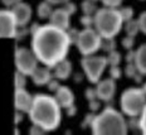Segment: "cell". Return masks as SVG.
<instances>
[{"instance_id": "6da1fadb", "label": "cell", "mask_w": 146, "mask_h": 135, "mask_svg": "<svg viewBox=\"0 0 146 135\" xmlns=\"http://www.w3.org/2000/svg\"><path fill=\"white\" fill-rule=\"evenodd\" d=\"M71 44L67 30L52 23L40 25L34 34H32V51L39 62L49 68L66 59Z\"/></svg>"}, {"instance_id": "7a4b0ae2", "label": "cell", "mask_w": 146, "mask_h": 135, "mask_svg": "<svg viewBox=\"0 0 146 135\" xmlns=\"http://www.w3.org/2000/svg\"><path fill=\"white\" fill-rule=\"evenodd\" d=\"M28 116L33 125H38L45 133H49L59 128L62 121V107L54 96L36 94L33 96V104L28 111Z\"/></svg>"}, {"instance_id": "3957f363", "label": "cell", "mask_w": 146, "mask_h": 135, "mask_svg": "<svg viewBox=\"0 0 146 135\" xmlns=\"http://www.w3.org/2000/svg\"><path fill=\"white\" fill-rule=\"evenodd\" d=\"M90 128L95 135H125L129 131V122L122 111L107 106L95 116Z\"/></svg>"}, {"instance_id": "277c9868", "label": "cell", "mask_w": 146, "mask_h": 135, "mask_svg": "<svg viewBox=\"0 0 146 135\" xmlns=\"http://www.w3.org/2000/svg\"><path fill=\"white\" fill-rule=\"evenodd\" d=\"M125 21L118 8H98L95 14V28L102 38H115L122 29Z\"/></svg>"}, {"instance_id": "5b68a950", "label": "cell", "mask_w": 146, "mask_h": 135, "mask_svg": "<svg viewBox=\"0 0 146 135\" xmlns=\"http://www.w3.org/2000/svg\"><path fill=\"white\" fill-rule=\"evenodd\" d=\"M146 106V94L142 87H130L125 90L120 99V107L127 118H139Z\"/></svg>"}, {"instance_id": "8992f818", "label": "cell", "mask_w": 146, "mask_h": 135, "mask_svg": "<svg viewBox=\"0 0 146 135\" xmlns=\"http://www.w3.org/2000/svg\"><path fill=\"white\" fill-rule=\"evenodd\" d=\"M81 66L84 72V76L91 84H97L102 78L105 70L108 67L107 58L105 56H83L81 59Z\"/></svg>"}, {"instance_id": "52a82bcc", "label": "cell", "mask_w": 146, "mask_h": 135, "mask_svg": "<svg viewBox=\"0 0 146 135\" xmlns=\"http://www.w3.org/2000/svg\"><path fill=\"white\" fill-rule=\"evenodd\" d=\"M101 44L102 37L100 35V33L95 28H83L82 30H80V35H78L76 47L82 56L95 54L97 51L101 49Z\"/></svg>"}, {"instance_id": "ba28073f", "label": "cell", "mask_w": 146, "mask_h": 135, "mask_svg": "<svg viewBox=\"0 0 146 135\" xmlns=\"http://www.w3.org/2000/svg\"><path fill=\"white\" fill-rule=\"evenodd\" d=\"M14 61H15L17 71L24 73L25 76H32V73L36 70L39 63L34 52L29 49V48H24V47H19L15 49Z\"/></svg>"}, {"instance_id": "9c48e42d", "label": "cell", "mask_w": 146, "mask_h": 135, "mask_svg": "<svg viewBox=\"0 0 146 135\" xmlns=\"http://www.w3.org/2000/svg\"><path fill=\"white\" fill-rule=\"evenodd\" d=\"M18 24L11 9H0V38H14Z\"/></svg>"}, {"instance_id": "30bf717a", "label": "cell", "mask_w": 146, "mask_h": 135, "mask_svg": "<svg viewBox=\"0 0 146 135\" xmlns=\"http://www.w3.org/2000/svg\"><path fill=\"white\" fill-rule=\"evenodd\" d=\"M116 80L112 77L100 80L96 84L97 96L102 102H110L113 100L115 94H116Z\"/></svg>"}, {"instance_id": "8fae6325", "label": "cell", "mask_w": 146, "mask_h": 135, "mask_svg": "<svg viewBox=\"0 0 146 135\" xmlns=\"http://www.w3.org/2000/svg\"><path fill=\"white\" fill-rule=\"evenodd\" d=\"M10 9H11V11H13L15 20H17V24L19 28L25 27L30 21V19H32V14H33L32 7H30L29 4H27V3L20 1Z\"/></svg>"}, {"instance_id": "7c38bea8", "label": "cell", "mask_w": 146, "mask_h": 135, "mask_svg": "<svg viewBox=\"0 0 146 135\" xmlns=\"http://www.w3.org/2000/svg\"><path fill=\"white\" fill-rule=\"evenodd\" d=\"M33 104V96L30 95L25 88H15V95H14V105L17 111L20 112H27L30 110Z\"/></svg>"}, {"instance_id": "4fadbf2b", "label": "cell", "mask_w": 146, "mask_h": 135, "mask_svg": "<svg viewBox=\"0 0 146 135\" xmlns=\"http://www.w3.org/2000/svg\"><path fill=\"white\" fill-rule=\"evenodd\" d=\"M49 21L53 24V25L58 27L60 29L68 30L71 28V14H69L63 7L57 8V9H54L53 13H52Z\"/></svg>"}, {"instance_id": "5bb4252c", "label": "cell", "mask_w": 146, "mask_h": 135, "mask_svg": "<svg viewBox=\"0 0 146 135\" xmlns=\"http://www.w3.org/2000/svg\"><path fill=\"white\" fill-rule=\"evenodd\" d=\"M54 97L58 101L62 109H67L74 104V94L68 86H59V88L54 92Z\"/></svg>"}, {"instance_id": "9a60e30c", "label": "cell", "mask_w": 146, "mask_h": 135, "mask_svg": "<svg viewBox=\"0 0 146 135\" xmlns=\"http://www.w3.org/2000/svg\"><path fill=\"white\" fill-rule=\"evenodd\" d=\"M32 81L34 82L36 86H44L48 85V82L53 78V73L50 72V68L47 66L44 67H36V70L32 73Z\"/></svg>"}, {"instance_id": "2e32d148", "label": "cell", "mask_w": 146, "mask_h": 135, "mask_svg": "<svg viewBox=\"0 0 146 135\" xmlns=\"http://www.w3.org/2000/svg\"><path fill=\"white\" fill-rule=\"evenodd\" d=\"M72 75V63L68 59H63L53 67V76L59 81H66Z\"/></svg>"}, {"instance_id": "e0dca14e", "label": "cell", "mask_w": 146, "mask_h": 135, "mask_svg": "<svg viewBox=\"0 0 146 135\" xmlns=\"http://www.w3.org/2000/svg\"><path fill=\"white\" fill-rule=\"evenodd\" d=\"M135 64L137 67L139 72L146 76V43L141 44L136 49V56H135Z\"/></svg>"}, {"instance_id": "ac0fdd59", "label": "cell", "mask_w": 146, "mask_h": 135, "mask_svg": "<svg viewBox=\"0 0 146 135\" xmlns=\"http://www.w3.org/2000/svg\"><path fill=\"white\" fill-rule=\"evenodd\" d=\"M53 10V4H50L48 0H44V1L39 3L38 8H36V14L40 19H49Z\"/></svg>"}, {"instance_id": "d6986e66", "label": "cell", "mask_w": 146, "mask_h": 135, "mask_svg": "<svg viewBox=\"0 0 146 135\" xmlns=\"http://www.w3.org/2000/svg\"><path fill=\"white\" fill-rule=\"evenodd\" d=\"M123 72H125V75H126L129 78L135 80L136 82H141L142 81V77H144V75L139 72V70H137V67H136L135 62L127 63L126 67H125V71Z\"/></svg>"}, {"instance_id": "ffe728a7", "label": "cell", "mask_w": 146, "mask_h": 135, "mask_svg": "<svg viewBox=\"0 0 146 135\" xmlns=\"http://www.w3.org/2000/svg\"><path fill=\"white\" fill-rule=\"evenodd\" d=\"M123 28H125V32H126V35L136 37L140 33V27H139L137 19H131L129 21H125Z\"/></svg>"}, {"instance_id": "44dd1931", "label": "cell", "mask_w": 146, "mask_h": 135, "mask_svg": "<svg viewBox=\"0 0 146 135\" xmlns=\"http://www.w3.org/2000/svg\"><path fill=\"white\" fill-rule=\"evenodd\" d=\"M81 9L83 11V14H90V15H95L96 11L98 10L97 8V1L93 0H83L81 3Z\"/></svg>"}, {"instance_id": "7402d4cb", "label": "cell", "mask_w": 146, "mask_h": 135, "mask_svg": "<svg viewBox=\"0 0 146 135\" xmlns=\"http://www.w3.org/2000/svg\"><path fill=\"white\" fill-rule=\"evenodd\" d=\"M106 58H107L108 66H120L121 61H122V56H121V53L120 52H117L116 49L107 53Z\"/></svg>"}, {"instance_id": "603a6c76", "label": "cell", "mask_w": 146, "mask_h": 135, "mask_svg": "<svg viewBox=\"0 0 146 135\" xmlns=\"http://www.w3.org/2000/svg\"><path fill=\"white\" fill-rule=\"evenodd\" d=\"M101 49L107 52V53L116 49V41H115V38H102Z\"/></svg>"}, {"instance_id": "cb8c5ba5", "label": "cell", "mask_w": 146, "mask_h": 135, "mask_svg": "<svg viewBox=\"0 0 146 135\" xmlns=\"http://www.w3.org/2000/svg\"><path fill=\"white\" fill-rule=\"evenodd\" d=\"M14 84H15V88H23L25 87L27 84V76L24 73L17 71L15 72V77H14Z\"/></svg>"}, {"instance_id": "d4e9b609", "label": "cell", "mask_w": 146, "mask_h": 135, "mask_svg": "<svg viewBox=\"0 0 146 135\" xmlns=\"http://www.w3.org/2000/svg\"><path fill=\"white\" fill-rule=\"evenodd\" d=\"M81 24L84 28H93L95 27V15H90V14H83L81 17Z\"/></svg>"}, {"instance_id": "484cf974", "label": "cell", "mask_w": 146, "mask_h": 135, "mask_svg": "<svg viewBox=\"0 0 146 135\" xmlns=\"http://www.w3.org/2000/svg\"><path fill=\"white\" fill-rule=\"evenodd\" d=\"M118 9H120V13L122 15L123 21H129V20L133 19V13H135V11H133V9L131 7H122Z\"/></svg>"}, {"instance_id": "4316f807", "label": "cell", "mask_w": 146, "mask_h": 135, "mask_svg": "<svg viewBox=\"0 0 146 135\" xmlns=\"http://www.w3.org/2000/svg\"><path fill=\"white\" fill-rule=\"evenodd\" d=\"M122 47L125 49H133V45H135V37H131V35H126L125 38L122 39Z\"/></svg>"}, {"instance_id": "83f0119b", "label": "cell", "mask_w": 146, "mask_h": 135, "mask_svg": "<svg viewBox=\"0 0 146 135\" xmlns=\"http://www.w3.org/2000/svg\"><path fill=\"white\" fill-rule=\"evenodd\" d=\"M121 76H122V70L120 66H110V77L118 80Z\"/></svg>"}, {"instance_id": "f1b7e54d", "label": "cell", "mask_w": 146, "mask_h": 135, "mask_svg": "<svg viewBox=\"0 0 146 135\" xmlns=\"http://www.w3.org/2000/svg\"><path fill=\"white\" fill-rule=\"evenodd\" d=\"M102 3L103 7H107V8H120L122 5L123 0H100Z\"/></svg>"}, {"instance_id": "f546056e", "label": "cell", "mask_w": 146, "mask_h": 135, "mask_svg": "<svg viewBox=\"0 0 146 135\" xmlns=\"http://www.w3.org/2000/svg\"><path fill=\"white\" fill-rule=\"evenodd\" d=\"M139 122H140V131L146 135V106L142 110L141 115L139 116Z\"/></svg>"}, {"instance_id": "4dcf8cb0", "label": "cell", "mask_w": 146, "mask_h": 135, "mask_svg": "<svg viewBox=\"0 0 146 135\" xmlns=\"http://www.w3.org/2000/svg\"><path fill=\"white\" fill-rule=\"evenodd\" d=\"M137 21H139L140 32L144 33L146 35V11H142V13L140 14V17L137 18Z\"/></svg>"}, {"instance_id": "1f68e13d", "label": "cell", "mask_w": 146, "mask_h": 135, "mask_svg": "<svg viewBox=\"0 0 146 135\" xmlns=\"http://www.w3.org/2000/svg\"><path fill=\"white\" fill-rule=\"evenodd\" d=\"M84 96H86V99L88 101H92V100H96L98 99V96H97V90L96 87H88L86 91H84Z\"/></svg>"}, {"instance_id": "d6a6232c", "label": "cell", "mask_w": 146, "mask_h": 135, "mask_svg": "<svg viewBox=\"0 0 146 135\" xmlns=\"http://www.w3.org/2000/svg\"><path fill=\"white\" fill-rule=\"evenodd\" d=\"M67 33H68L71 43L72 44H76V43H77V39H78V35H80V30L74 29V28H69L68 30H67Z\"/></svg>"}, {"instance_id": "836d02e7", "label": "cell", "mask_w": 146, "mask_h": 135, "mask_svg": "<svg viewBox=\"0 0 146 135\" xmlns=\"http://www.w3.org/2000/svg\"><path fill=\"white\" fill-rule=\"evenodd\" d=\"M48 88H49V91H52V92H56L57 90L59 88V86H60V84H59V80L58 78H56L53 76V78L50 80L49 82H48Z\"/></svg>"}, {"instance_id": "e575fe53", "label": "cell", "mask_w": 146, "mask_h": 135, "mask_svg": "<svg viewBox=\"0 0 146 135\" xmlns=\"http://www.w3.org/2000/svg\"><path fill=\"white\" fill-rule=\"evenodd\" d=\"M88 106H90V110L92 112L98 111L100 107H101V100L96 99V100H92V101H88Z\"/></svg>"}, {"instance_id": "d590c367", "label": "cell", "mask_w": 146, "mask_h": 135, "mask_svg": "<svg viewBox=\"0 0 146 135\" xmlns=\"http://www.w3.org/2000/svg\"><path fill=\"white\" fill-rule=\"evenodd\" d=\"M63 8H64L71 15L74 14L76 11H77V5H76L74 3H71V1H67L66 4H63Z\"/></svg>"}, {"instance_id": "8d00e7d4", "label": "cell", "mask_w": 146, "mask_h": 135, "mask_svg": "<svg viewBox=\"0 0 146 135\" xmlns=\"http://www.w3.org/2000/svg\"><path fill=\"white\" fill-rule=\"evenodd\" d=\"M135 56H136V51L135 49H129L125 59H126L127 63H132V62H135Z\"/></svg>"}, {"instance_id": "74e56055", "label": "cell", "mask_w": 146, "mask_h": 135, "mask_svg": "<svg viewBox=\"0 0 146 135\" xmlns=\"http://www.w3.org/2000/svg\"><path fill=\"white\" fill-rule=\"evenodd\" d=\"M95 116H96V114L92 112V111H91L88 115H86V119H84V121H83V126H91V124H92Z\"/></svg>"}, {"instance_id": "f35d334b", "label": "cell", "mask_w": 146, "mask_h": 135, "mask_svg": "<svg viewBox=\"0 0 146 135\" xmlns=\"http://www.w3.org/2000/svg\"><path fill=\"white\" fill-rule=\"evenodd\" d=\"M20 1H22V0H1L3 4H4L7 8H9V9L13 8L14 5H17L18 3H20Z\"/></svg>"}, {"instance_id": "ab89813d", "label": "cell", "mask_w": 146, "mask_h": 135, "mask_svg": "<svg viewBox=\"0 0 146 135\" xmlns=\"http://www.w3.org/2000/svg\"><path fill=\"white\" fill-rule=\"evenodd\" d=\"M29 133L30 134H45V131L42 128H39L38 125H33L32 129L29 130Z\"/></svg>"}, {"instance_id": "60d3db41", "label": "cell", "mask_w": 146, "mask_h": 135, "mask_svg": "<svg viewBox=\"0 0 146 135\" xmlns=\"http://www.w3.org/2000/svg\"><path fill=\"white\" fill-rule=\"evenodd\" d=\"M66 111H67V115L68 116H74L76 114H77V107H76L74 104H73V105H71L69 107H67Z\"/></svg>"}, {"instance_id": "b9f144b4", "label": "cell", "mask_w": 146, "mask_h": 135, "mask_svg": "<svg viewBox=\"0 0 146 135\" xmlns=\"http://www.w3.org/2000/svg\"><path fill=\"white\" fill-rule=\"evenodd\" d=\"M48 1L53 5H63V4H66L67 1H69V0H48Z\"/></svg>"}, {"instance_id": "7bdbcfd3", "label": "cell", "mask_w": 146, "mask_h": 135, "mask_svg": "<svg viewBox=\"0 0 146 135\" xmlns=\"http://www.w3.org/2000/svg\"><path fill=\"white\" fill-rule=\"evenodd\" d=\"M39 27H40V25H39L38 23H34V24H33L32 27H30V29H29V33H30V34H34V33L36 32V30L39 29Z\"/></svg>"}, {"instance_id": "ee69618b", "label": "cell", "mask_w": 146, "mask_h": 135, "mask_svg": "<svg viewBox=\"0 0 146 135\" xmlns=\"http://www.w3.org/2000/svg\"><path fill=\"white\" fill-rule=\"evenodd\" d=\"M15 118H17V119H15V124H19V122L23 120L22 112H20V111H17V115H15Z\"/></svg>"}, {"instance_id": "f6af8a7d", "label": "cell", "mask_w": 146, "mask_h": 135, "mask_svg": "<svg viewBox=\"0 0 146 135\" xmlns=\"http://www.w3.org/2000/svg\"><path fill=\"white\" fill-rule=\"evenodd\" d=\"M142 88H144V91H145V94H146V82L144 84V86H142Z\"/></svg>"}, {"instance_id": "bcb514c9", "label": "cell", "mask_w": 146, "mask_h": 135, "mask_svg": "<svg viewBox=\"0 0 146 135\" xmlns=\"http://www.w3.org/2000/svg\"><path fill=\"white\" fill-rule=\"evenodd\" d=\"M93 1H100V0H93Z\"/></svg>"}]
</instances>
